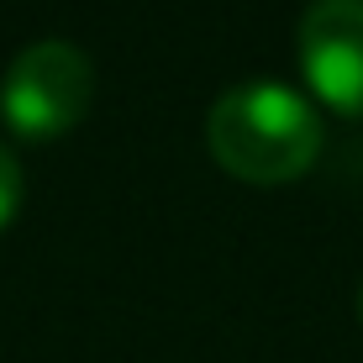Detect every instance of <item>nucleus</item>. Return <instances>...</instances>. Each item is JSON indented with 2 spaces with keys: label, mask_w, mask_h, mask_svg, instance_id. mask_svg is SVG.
<instances>
[{
  "label": "nucleus",
  "mask_w": 363,
  "mask_h": 363,
  "mask_svg": "<svg viewBox=\"0 0 363 363\" xmlns=\"http://www.w3.org/2000/svg\"><path fill=\"white\" fill-rule=\"evenodd\" d=\"M358 321H363V284H358Z\"/></svg>",
  "instance_id": "obj_5"
},
{
  "label": "nucleus",
  "mask_w": 363,
  "mask_h": 363,
  "mask_svg": "<svg viewBox=\"0 0 363 363\" xmlns=\"http://www.w3.org/2000/svg\"><path fill=\"white\" fill-rule=\"evenodd\" d=\"M300 69L321 106L363 116V0H311L300 16Z\"/></svg>",
  "instance_id": "obj_3"
},
{
  "label": "nucleus",
  "mask_w": 363,
  "mask_h": 363,
  "mask_svg": "<svg viewBox=\"0 0 363 363\" xmlns=\"http://www.w3.org/2000/svg\"><path fill=\"white\" fill-rule=\"evenodd\" d=\"M211 158L242 184H290L321 158V116L290 84H237L206 116Z\"/></svg>",
  "instance_id": "obj_1"
},
{
  "label": "nucleus",
  "mask_w": 363,
  "mask_h": 363,
  "mask_svg": "<svg viewBox=\"0 0 363 363\" xmlns=\"http://www.w3.org/2000/svg\"><path fill=\"white\" fill-rule=\"evenodd\" d=\"M21 211V164L11 158V147H0V232L16 221Z\"/></svg>",
  "instance_id": "obj_4"
},
{
  "label": "nucleus",
  "mask_w": 363,
  "mask_h": 363,
  "mask_svg": "<svg viewBox=\"0 0 363 363\" xmlns=\"http://www.w3.org/2000/svg\"><path fill=\"white\" fill-rule=\"evenodd\" d=\"M95 95V69L74 43H32L0 79V116L16 137L48 143L79 127Z\"/></svg>",
  "instance_id": "obj_2"
}]
</instances>
